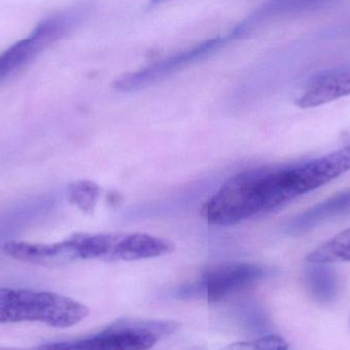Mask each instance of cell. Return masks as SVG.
<instances>
[{
    "mask_svg": "<svg viewBox=\"0 0 350 350\" xmlns=\"http://www.w3.org/2000/svg\"><path fill=\"white\" fill-rule=\"evenodd\" d=\"M310 263L350 262V228L333 236L308 255Z\"/></svg>",
    "mask_w": 350,
    "mask_h": 350,
    "instance_id": "7c38bea8",
    "label": "cell"
},
{
    "mask_svg": "<svg viewBox=\"0 0 350 350\" xmlns=\"http://www.w3.org/2000/svg\"><path fill=\"white\" fill-rule=\"evenodd\" d=\"M176 325L155 321L121 320L102 332L77 340L41 345L44 349L142 350L152 349L161 337L172 334Z\"/></svg>",
    "mask_w": 350,
    "mask_h": 350,
    "instance_id": "277c9868",
    "label": "cell"
},
{
    "mask_svg": "<svg viewBox=\"0 0 350 350\" xmlns=\"http://www.w3.org/2000/svg\"><path fill=\"white\" fill-rule=\"evenodd\" d=\"M350 214V190L334 195L298 216L290 224L293 234L308 232L333 218Z\"/></svg>",
    "mask_w": 350,
    "mask_h": 350,
    "instance_id": "30bf717a",
    "label": "cell"
},
{
    "mask_svg": "<svg viewBox=\"0 0 350 350\" xmlns=\"http://www.w3.org/2000/svg\"><path fill=\"white\" fill-rule=\"evenodd\" d=\"M226 41L228 38L218 37L198 43L170 57L159 60L143 69L121 76L115 82V88L120 92H133L147 88L151 84L165 79L168 76L180 71L187 66L201 61L204 58L209 57L222 45H226Z\"/></svg>",
    "mask_w": 350,
    "mask_h": 350,
    "instance_id": "52a82bcc",
    "label": "cell"
},
{
    "mask_svg": "<svg viewBox=\"0 0 350 350\" xmlns=\"http://www.w3.org/2000/svg\"><path fill=\"white\" fill-rule=\"evenodd\" d=\"M82 18L83 10H74L39 23L27 38L0 53V82L28 65L45 47L69 34Z\"/></svg>",
    "mask_w": 350,
    "mask_h": 350,
    "instance_id": "8992f818",
    "label": "cell"
},
{
    "mask_svg": "<svg viewBox=\"0 0 350 350\" xmlns=\"http://www.w3.org/2000/svg\"><path fill=\"white\" fill-rule=\"evenodd\" d=\"M100 195L102 188L92 181H76L68 188V199L70 203L86 214L94 213Z\"/></svg>",
    "mask_w": 350,
    "mask_h": 350,
    "instance_id": "4fadbf2b",
    "label": "cell"
},
{
    "mask_svg": "<svg viewBox=\"0 0 350 350\" xmlns=\"http://www.w3.org/2000/svg\"><path fill=\"white\" fill-rule=\"evenodd\" d=\"M265 275L267 271L255 263H220L207 269L196 283L183 287L179 294L181 298L203 297L217 303L250 289Z\"/></svg>",
    "mask_w": 350,
    "mask_h": 350,
    "instance_id": "5b68a950",
    "label": "cell"
},
{
    "mask_svg": "<svg viewBox=\"0 0 350 350\" xmlns=\"http://www.w3.org/2000/svg\"><path fill=\"white\" fill-rule=\"evenodd\" d=\"M81 260L108 262L157 258L174 252V242L144 232L78 234Z\"/></svg>",
    "mask_w": 350,
    "mask_h": 350,
    "instance_id": "3957f363",
    "label": "cell"
},
{
    "mask_svg": "<svg viewBox=\"0 0 350 350\" xmlns=\"http://www.w3.org/2000/svg\"><path fill=\"white\" fill-rule=\"evenodd\" d=\"M90 308L53 292L0 288V325L38 322L53 328H71L85 320Z\"/></svg>",
    "mask_w": 350,
    "mask_h": 350,
    "instance_id": "7a4b0ae2",
    "label": "cell"
},
{
    "mask_svg": "<svg viewBox=\"0 0 350 350\" xmlns=\"http://www.w3.org/2000/svg\"><path fill=\"white\" fill-rule=\"evenodd\" d=\"M153 2H162V1H166V0H152Z\"/></svg>",
    "mask_w": 350,
    "mask_h": 350,
    "instance_id": "9a60e30c",
    "label": "cell"
},
{
    "mask_svg": "<svg viewBox=\"0 0 350 350\" xmlns=\"http://www.w3.org/2000/svg\"><path fill=\"white\" fill-rule=\"evenodd\" d=\"M330 0H271L251 14L248 18L243 21L239 26L234 29L230 38H242L248 33L252 32L255 28L277 16L301 12L306 8L318 6L319 4L326 3Z\"/></svg>",
    "mask_w": 350,
    "mask_h": 350,
    "instance_id": "9c48e42d",
    "label": "cell"
},
{
    "mask_svg": "<svg viewBox=\"0 0 350 350\" xmlns=\"http://www.w3.org/2000/svg\"><path fill=\"white\" fill-rule=\"evenodd\" d=\"M306 271V287L310 295L322 303L334 301L338 294L336 273L327 263H312Z\"/></svg>",
    "mask_w": 350,
    "mask_h": 350,
    "instance_id": "8fae6325",
    "label": "cell"
},
{
    "mask_svg": "<svg viewBox=\"0 0 350 350\" xmlns=\"http://www.w3.org/2000/svg\"><path fill=\"white\" fill-rule=\"evenodd\" d=\"M350 96V71L328 74L310 84L297 100L301 108H314Z\"/></svg>",
    "mask_w": 350,
    "mask_h": 350,
    "instance_id": "ba28073f",
    "label": "cell"
},
{
    "mask_svg": "<svg viewBox=\"0 0 350 350\" xmlns=\"http://www.w3.org/2000/svg\"><path fill=\"white\" fill-rule=\"evenodd\" d=\"M306 193L299 164L250 168L226 181L201 213L210 225H236L281 209Z\"/></svg>",
    "mask_w": 350,
    "mask_h": 350,
    "instance_id": "6da1fadb",
    "label": "cell"
},
{
    "mask_svg": "<svg viewBox=\"0 0 350 350\" xmlns=\"http://www.w3.org/2000/svg\"><path fill=\"white\" fill-rule=\"evenodd\" d=\"M234 349H288L287 343L282 337L277 335H269L262 337L254 342L244 343V345H234Z\"/></svg>",
    "mask_w": 350,
    "mask_h": 350,
    "instance_id": "5bb4252c",
    "label": "cell"
}]
</instances>
